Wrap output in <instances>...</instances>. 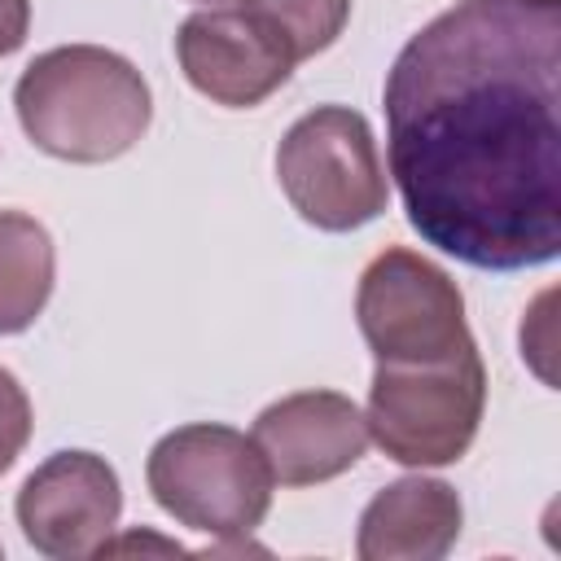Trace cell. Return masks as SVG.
<instances>
[{
  "label": "cell",
  "mask_w": 561,
  "mask_h": 561,
  "mask_svg": "<svg viewBox=\"0 0 561 561\" xmlns=\"http://www.w3.org/2000/svg\"><path fill=\"white\" fill-rule=\"evenodd\" d=\"M381 105L425 245L482 272L561 254V0H456L399 48Z\"/></svg>",
  "instance_id": "cell-1"
},
{
  "label": "cell",
  "mask_w": 561,
  "mask_h": 561,
  "mask_svg": "<svg viewBox=\"0 0 561 561\" xmlns=\"http://www.w3.org/2000/svg\"><path fill=\"white\" fill-rule=\"evenodd\" d=\"M13 110L35 149L92 167L140 145L153 118V96L123 53L101 44H61L22 70Z\"/></svg>",
  "instance_id": "cell-2"
},
{
  "label": "cell",
  "mask_w": 561,
  "mask_h": 561,
  "mask_svg": "<svg viewBox=\"0 0 561 561\" xmlns=\"http://www.w3.org/2000/svg\"><path fill=\"white\" fill-rule=\"evenodd\" d=\"M145 482L162 513L224 543L263 526L276 486L254 438L219 421H193L162 434L145 460Z\"/></svg>",
  "instance_id": "cell-3"
},
{
  "label": "cell",
  "mask_w": 561,
  "mask_h": 561,
  "mask_svg": "<svg viewBox=\"0 0 561 561\" xmlns=\"http://www.w3.org/2000/svg\"><path fill=\"white\" fill-rule=\"evenodd\" d=\"M486 412L478 342L430 364H377L368 386V438L408 469L456 465Z\"/></svg>",
  "instance_id": "cell-4"
},
{
  "label": "cell",
  "mask_w": 561,
  "mask_h": 561,
  "mask_svg": "<svg viewBox=\"0 0 561 561\" xmlns=\"http://www.w3.org/2000/svg\"><path fill=\"white\" fill-rule=\"evenodd\" d=\"M276 180L289 206L320 232H351L386 210L390 180L373 127L351 105H316L276 145Z\"/></svg>",
  "instance_id": "cell-5"
},
{
  "label": "cell",
  "mask_w": 561,
  "mask_h": 561,
  "mask_svg": "<svg viewBox=\"0 0 561 561\" xmlns=\"http://www.w3.org/2000/svg\"><path fill=\"white\" fill-rule=\"evenodd\" d=\"M355 320L377 364H430L473 346L460 285L408 245H386L364 267Z\"/></svg>",
  "instance_id": "cell-6"
},
{
  "label": "cell",
  "mask_w": 561,
  "mask_h": 561,
  "mask_svg": "<svg viewBox=\"0 0 561 561\" xmlns=\"http://www.w3.org/2000/svg\"><path fill=\"white\" fill-rule=\"evenodd\" d=\"M175 61L184 79L215 105L254 110L289 83L298 57L276 22L250 4L202 9L175 31Z\"/></svg>",
  "instance_id": "cell-7"
},
{
  "label": "cell",
  "mask_w": 561,
  "mask_h": 561,
  "mask_svg": "<svg viewBox=\"0 0 561 561\" xmlns=\"http://www.w3.org/2000/svg\"><path fill=\"white\" fill-rule=\"evenodd\" d=\"M13 513L26 543L39 557H53V561L96 557L118 526L123 482L114 465L96 451H83V447L53 451L22 482Z\"/></svg>",
  "instance_id": "cell-8"
},
{
  "label": "cell",
  "mask_w": 561,
  "mask_h": 561,
  "mask_svg": "<svg viewBox=\"0 0 561 561\" xmlns=\"http://www.w3.org/2000/svg\"><path fill=\"white\" fill-rule=\"evenodd\" d=\"M250 438L280 486H316L359 465L368 451V421L351 394L298 390L267 403Z\"/></svg>",
  "instance_id": "cell-9"
},
{
  "label": "cell",
  "mask_w": 561,
  "mask_h": 561,
  "mask_svg": "<svg viewBox=\"0 0 561 561\" xmlns=\"http://www.w3.org/2000/svg\"><path fill=\"white\" fill-rule=\"evenodd\" d=\"M465 504L443 478H399L381 486L355 530L359 561H438L456 548Z\"/></svg>",
  "instance_id": "cell-10"
},
{
  "label": "cell",
  "mask_w": 561,
  "mask_h": 561,
  "mask_svg": "<svg viewBox=\"0 0 561 561\" xmlns=\"http://www.w3.org/2000/svg\"><path fill=\"white\" fill-rule=\"evenodd\" d=\"M57 285V245L26 210H0V333H26Z\"/></svg>",
  "instance_id": "cell-11"
},
{
  "label": "cell",
  "mask_w": 561,
  "mask_h": 561,
  "mask_svg": "<svg viewBox=\"0 0 561 561\" xmlns=\"http://www.w3.org/2000/svg\"><path fill=\"white\" fill-rule=\"evenodd\" d=\"M241 4L276 22L298 61L333 48L351 18V0H241Z\"/></svg>",
  "instance_id": "cell-12"
},
{
  "label": "cell",
  "mask_w": 561,
  "mask_h": 561,
  "mask_svg": "<svg viewBox=\"0 0 561 561\" xmlns=\"http://www.w3.org/2000/svg\"><path fill=\"white\" fill-rule=\"evenodd\" d=\"M31 430H35L31 399H26L22 381H18L9 368H0V473L13 469V460L22 456Z\"/></svg>",
  "instance_id": "cell-13"
},
{
  "label": "cell",
  "mask_w": 561,
  "mask_h": 561,
  "mask_svg": "<svg viewBox=\"0 0 561 561\" xmlns=\"http://www.w3.org/2000/svg\"><path fill=\"white\" fill-rule=\"evenodd\" d=\"M31 35V0H0V57L18 53Z\"/></svg>",
  "instance_id": "cell-14"
},
{
  "label": "cell",
  "mask_w": 561,
  "mask_h": 561,
  "mask_svg": "<svg viewBox=\"0 0 561 561\" xmlns=\"http://www.w3.org/2000/svg\"><path fill=\"white\" fill-rule=\"evenodd\" d=\"M202 4H210V0H202Z\"/></svg>",
  "instance_id": "cell-15"
}]
</instances>
